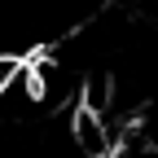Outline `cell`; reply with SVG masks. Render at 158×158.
<instances>
[{
  "label": "cell",
  "instance_id": "1",
  "mask_svg": "<svg viewBox=\"0 0 158 158\" xmlns=\"http://www.w3.org/2000/svg\"><path fill=\"white\" fill-rule=\"evenodd\" d=\"M18 66H22V62H18V57H13V53H0V88H5V84H9V79L18 75Z\"/></svg>",
  "mask_w": 158,
  "mask_h": 158
}]
</instances>
